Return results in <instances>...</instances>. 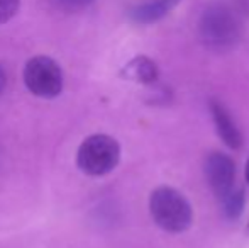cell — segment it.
I'll return each instance as SVG.
<instances>
[{
  "label": "cell",
  "instance_id": "6da1fadb",
  "mask_svg": "<svg viewBox=\"0 0 249 248\" xmlns=\"http://www.w3.org/2000/svg\"><path fill=\"white\" fill-rule=\"evenodd\" d=\"M153 221L168 233H183L194 223V209L181 192L173 187H158L149 195Z\"/></svg>",
  "mask_w": 249,
  "mask_h": 248
},
{
  "label": "cell",
  "instance_id": "7a4b0ae2",
  "mask_svg": "<svg viewBox=\"0 0 249 248\" xmlns=\"http://www.w3.org/2000/svg\"><path fill=\"white\" fill-rule=\"evenodd\" d=\"M198 31L207 48L215 51L229 50L241 38V19L226 3H212L200 17Z\"/></svg>",
  "mask_w": 249,
  "mask_h": 248
},
{
  "label": "cell",
  "instance_id": "3957f363",
  "mask_svg": "<svg viewBox=\"0 0 249 248\" xmlns=\"http://www.w3.org/2000/svg\"><path fill=\"white\" fill-rule=\"evenodd\" d=\"M121 160V145L108 134H92L76 152V165L83 173L102 177L110 173Z\"/></svg>",
  "mask_w": 249,
  "mask_h": 248
},
{
  "label": "cell",
  "instance_id": "277c9868",
  "mask_svg": "<svg viewBox=\"0 0 249 248\" xmlns=\"http://www.w3.org/2000/svg\"><path fill=\"white\" fill-rule=\"evenodd\" d=\"M24 83L36 97L53 99L63 90V72L50 57H34L24 66Z\"/></svg>",
  "mask_w": 249,
  "mask_h": 248
},
{
  "label": "cell",
  "instance_id": "5b68a950",
  "mask_svg": "<svg viewBox=\"0 0 249 248\" xmlns=\"http://www.w3.org/2000/svg\"><path fill=\"white\" fill-rule=\"evenodd\" d=\"M205 177L212 192L219 199L236 187V165L226 153L213 152L205 160Z\"/></svg>",
  "mask_w": 249,
  "mask_h": 248
},
{
  "label": "cell",
  "instance_id": "8992f818",
  "mask_svg": "<svg viewBox=\"0 0 249 248\" xmlns=\"http://www.w3.org/2000/svg\"><path fill=\"white\" fill-rule=\"evenodd\" d=\"M210 113H212L217 134L222 138V141L232 150L241 148L243 146V134H241L236 123L232 121L229 111L224 107V104H220L219 100H212L210 102Z\"/></svg>",
  "mask_w": 249,
  "mask_h": 248
},
{
  "label": "cell",
  "instance_id": "52a82bcc",
  "mask_svg": "<svg viewBox=\"0 0 249 248\" xmlns=\"http://www.w3.org/2000/svg\"><path fill=\"white\" fill-rule=\"evenodd\" d=\"M121 76L131 82L141 83V85H151L160 76L158 65L148 57H136L121 70Z\"/></svg>",
  "mask_w": 249,
  "mask_h": 248
},
{
  "label": "cell",
  "instance_id": "ba28073f",
  "mask_svg": "<svg viewBox=\"0 0 249 248\" xmlns=\"http://www.w3.org/2000/svg\"><path fill=\"white\" fill-rule=\"evenodd\" d=\"M180 3V0H148L131 10V17L138 24H153L161 20Z\"/></svg>",
  "mask_w": 249,
  "mask_h": 248
},
{
  "label": "cell",
  "instance_id": "9c48e42d",
  "mask_svg": "<svg viewBox=\"0 0 249 248\" xmlns=\"http://www.w3.org/2000/svg\"><path fill=\"white\" fill-rule=\"evenodd\" d=\"M220 202H222L224 214L229 219H237L244 209V189L236 186L226 197L220 199Z\"/></svg>",
  "mask_w": 249,
  "mask_h": 248
},
{
  "label": "cell",
  "instance_id": "30bf717a",
  "mask_svg": "<svg viewBox=\"0 0 249 248\" xmlns=\"http://www.w3.org/2000/svg\"><path fill=\"white\" fill-rule=\"evenodd\" d=\"M93 0H54V3L65 12H80V10L87 9L92 5Z\"/></svg>",
  "mask_w": 249,
  "mask_h": 248
},
{
  "label": "cell",
  "instance_id": "8fae6325",
  "mask_svg": "<svg viewBox=\"0 0 249 248\" xmlns=\"http://www.w3.org/2000/svg\"><path fill=\"white\" fill-rule=\"evenodd\" d=\"M20 0H0V24H5L16 16Z\"/></svg>",
  "mask_w": 249,
  "mask_h": 248
},
{
  "label": "cell",
  "instance_id": "7c38bea8",
  "mask_svg": "<svg viewBox=\"0 0 249 248\" xmlns=\"http://www.w3.org/2000/svg\"><path fill=\"white\" fill-rule=\"evenodd\" d=\"M5 85H7V75H5V70L0 65V95H2L3 90H5Z\"/></svg>",
  "mask_w": 249,
  "mask_h": 248
},
{
  "label": "cell",
  "instance_id": "4fadbf2b",
  "mask_svg": "<svg viewBox=\"0 0 249 248\" xmlns=\"http://www.w3.org/2000/svg\"><path fill=\"white\" fill-rule=\"evenodd\" d=\"M239 3L246 12H249V0H239Z\"/></svg>",
  "mask_w": 249,
  "mask_h": 248
},
{
  "label": "cell",
  "instance_id": "5bb4252c",
  "mask_svg": "<svg viewBox=\"0 0 249 248\" xmlns=\"http://www.w3.org/2000/svg\"><path fill=\"white\" fill-rule=\"evenodd\" d=\"M244 175H246V180H248V184H249V160H248V163H246V170H244Z\"/></svg>",
  "mask_w": 249,
  "mask_h": 248
}]
</instances>
